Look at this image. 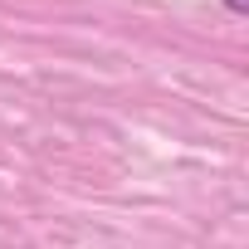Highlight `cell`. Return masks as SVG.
Wrapping results in <instances>:
<instances>
[{
    "instance_id": "1",
    "label": "cell",
    "mask_w": 249,
    "mask_h": 249,
    "mask_svg": "<svg viewBox=\"0 0 249 249\" xmlns=\"http://www.w3.org/2000/svg\"><path fill=\"white\" fill-rule=\"evenodd\" d=\"M225 10L230 15H249V0H225Z\"/></svg>"
}]
</instances>
